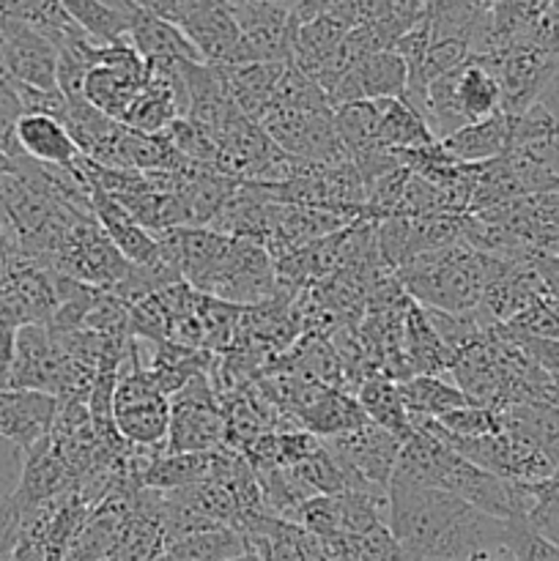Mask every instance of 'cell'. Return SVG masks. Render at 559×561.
<instances>
[{
  "mask_svg": "<svg viewBox=\"0 0 559 561\" xmlns=\"http://www.w3.org/2000/svg\"><path fill=\"white\" fill-rule=\"evenodd\" d=\"M387 526L411 559L469 561L502 548L504 520L442 488L389 480Z\"/></svg>",
  "mask_w": 559,
  "mask_h": 561,
  "instance_id": "1",
  "label": "cell"
},
{
  "mask_svg": "<svg viewBox=\"0 0 559 561\" xmlns=\"http://www.w3.org/2000/svg\"><path fill=\"white\" fill-rule=\"evenodd\" d=\"M395 277L422 307L449 316H475L486 294V255L466 239H458L409 257Z\"/></svg>",
  "mask_w": 559,
  "mask_h": 561,
  "instance_id": "2",
  "label": "cell"
},
{
  "mask_svg": "<svg viewBox=\"0 0 559 561\" xmlns=\"http://www.w3.org/2000/svg\"><path fill=\"white\" fill-rule=\"evenodd\" d=\"M115 431L132 447L168 449L170 433V398L157 387L151 376L140 367L132 337L126 359L118 367V381L113 392Z\"/></svg>",
  "mask_w": 559,
  "mask_h": 561,
  "instance_id": "3",
  "label": "cell"
},
{
  "mask_svg": "<svg viewBox=\"0 0 559 561\" xmlns=\"http://www.w3.org/2000/svg\"><path fill=\"white\" fill-rule=\"evenodd\" d=\"M197 290L236 307H258L280 296L274 257L252 239H230L217 266L197 283Z\"/></svg>",
  "mask_w": 559,
  "mask_h": 561,
  "instance_id": "4",
  "label": "cell"
},
{
  "mask_svg": "<svg viewBox=\"0 0 559 561\" xmlns=\"http://www.w3.org/2000/svg\"><path fill=\"white\" fill-rule=\"evenodd\" d=\"M208 373L170 394L168 453H214L225 447V416Z\"/></svg>",
  "mask_w": 559,
  "mask_h": 561,
  "instance_id": "5",
  "label": "cell"
},
{
  "mask_svg": "<svg viewBox=\"0 0 559 561\" xmlns=\"http://www.w3.org/2000/svg\"><path fill=\"white\" fill-rule=\"evenodd\" d=\"M47 266L93 288L113 290L126 277L132 263L115 250L96 217H85L66 233L64 244Z\"/></svg>",
  "mask_w": 559,
  "mask_h": 561,
  "instance_id": "6",
  "label": "cell"
},
{
  "mask_svg": "<svg viewBox=\"0 0 559 561\" xmlns=\"http://www.w3.org/2000/svg\"><path fill=\"white\" fill-rule=\"evenodd\" d=\"M471 58L480 60L497 77L504 115H521L529 110L559 71V60L529 42L510 44L488 55H471Z\"/></svg>",
  "mask_w": 559,
  "mask_h": 561,
  "instance_id": "7",
  "label": "cell"
},
{
  "mask_svg": "<svg viewBox=\"0 0 559 561\" xmlns=\"http://www.w3.org/2000/svg\"><path fill=\"white\" fill-rule=\"evenodd\" d=\"M148 66L129 42L104 44L99 64L88 71L82 96L107 118L124 124L132 102L146 88Z\"/></svg>",
  "mask_w": 559,
  "mask_h": 561,
  "instance_id": "8",
  "label": "cell"
},
{
  "mask_svg": "<svg viewBox=\"0 0 559 561\" xmlns=\"http://www.w3.org/2000/svg\"><path fill=\"white\" fill-rule=\"evenodd\" d=\"M179 25L181 31L186 33V38L195 44L203 64L208 66L258 64L250 44H247L244 31H241L239 20H236L233 9H230L228 3L184 16Z\"/></svg>",
  "mask_w": 559,
  "mask_h": 561,
  "instance_id": "9",
  "label": "cell"
},
{
  "mask_svg": "<svg viewBox=\"0 0 559 561\" xmlns=\"http://www.w3.org/2000/svg\"><path fill=\"white\" fill-rule=\"evenodd\" d=\"M0 27L5 36L11 82L38 88V91H58V49L55 44L20 16L9 14Z\"/></svg>",
  "mask_w": 559,
  "mask_h": 561,
  "instance_id": "10",
  "label": "cell"
},
{
  "mask_svg": "<svg viewBox=\"0 0 559 561\" xmlns=\"http://www.w3.org/2000/svg\"><path fill=\"white\" fill-rule=\"evenodd\" d=\"M323 444L343 463H349L356 474L365 477L367 482H373L378 488H389L395 463H398L400 444L403 442L395 433L384 431L376 422L367 420L356 431H349L334 438H323Z\"/></svg>",
  "mask_w": 559,
  "mask_h": 561,
  "instance_id": "11",
  "label": "cell"
},
{
  "mask_svg": "<svg viewBox=\"0 0 559 561\" xmlns=\"http://www.w3.org/2000/svg\"><path fill=\"white\" fill-rule=\"evenodd\" d=\"M58 420V398L36 389H0V438L22 455L53 433Z\"/></svg>",
  "mask_w": 559,
  "mask_h": 561,
  "instance_id": "12",
  "label": "cell"
},
{
  "mask_svg": "<svg viewBox=\"0 0 559 561\" xmlns=\"http://www.w3.org/2000/svg\"><path fill=\"white\" fill-rule=\"evenodd\" d=\"M409 71H406L403 58L395 49L373 53L362 58L349 75L340 77L327 93L329 104L340 107L349 102H362V99H403Z\"/></svg>",
  "mask_w": 559,
  "mask_h": 561,
  "instance_id": "13",
  "label": "cell"
},
{
  "mask_svg": "<svg viewBox=\"0 0 559 561\" xmlns=\"http://www.w3.org/2000/svg\"><path fill=\"white\" fill-rule=\"evenodd\" d=\"M137 491H113L102 502L93 504L88 518L77 529L64 561H107L113 557Z\"/></svg>",
  "mask_w": 559,
  "mask_h": 561,
  "instance_id": "14",
  "label": "cell"
},
{
  "mask_svg": "<svg viewBox=\"0 0 559 561\" xmlns=\"http://www.w3.org/2000/svg\"><path fill=\"white\" fill-rule=\"evenodd\" d=\"M230 9H233L241 31H244V38L255 60H263V64H288L296 31V20L288 9L269 3L230 5Z\"/></svg>",
  "mask_w": 559,
  "mask_h": 561,
  "instance_id": "15",
  "label": "cell"
},
{
  "mask_svg": "<svg viewBox=\"0 0 559 561\" xmlns=\"http://www.w3.org/2000/svg\"><path fill=\"white\" fill-rule=\"evenodd\" d=\"M91 208L96 222L113 241L115 250L132 263V266H151V263L162 261L159 257V241L151 230L142 228L135 217L124 208V203L115 201L99 186H91Z\"/></svg>",
  "mask_w": 559,
  "mask_h": 561,
  "instance_id": "16",
  "label": "cell"
},
{
  "mask_svg": "<svg viewBox=\"0 0 559 561\" xmlns=\"http://www.w3.org/2000/svg\"><path fill=\"white\" fill-rule=\"evenodd\" d=\"M16 142L22 157L49 168H75L80 159L64 121L47 113H22L16 118Z\"/></svg>",
  "mask_w": 559,
  "mask_h": 561,
  "instance_id": "17",
  "label": "cell"
},
{
  "mask_svg": "<svg viewBox=\"0 0 559 561\" xmlns=\"http://www.w3.org/2000/svg\"><path fill=\"white\" fill-rule=\"evenodd\" d=\"M296 425L318 438H334L365 425L367 416L354 394L338 387H321L316 398L296 411Z\"/></svg>",
  "mask_w": 559,
  "mask_h": 561,
  "instance_id": "18",
  "label": "cell"
},
{
  "mask_svg": "<svg viewBox=\"0 0 559 561\" xmlns=\"http://www.w3.org/2000/svg\"><path fill=\"white\" fill-rule=\"evenodd\" d=\"M126 42L137 49L142 60H203L179 22L162 20L148 11L132 9Z\"/></svg>",
  "mask_w": 559,
  "mask_h": 561,
  "instance_id": "19",
  "label": "cell"
},
{
  "mask_svg": "<svg viewBox=\"0 0 559 561\" xmlns=\"http://www.w3.org/2000/svg\"><path fill=\"white\" fill-rule=\"evenodd\" d=\"M285 66L288 64H244V66H219L225 77V88H228L230 99L236 107L247 115V118L261 124L263 115L272 110L274 91L283 77Z\"/></svg>",
  "mask_w": 559,
  "mask_h": 561,
  "instance_id": "20",
  "label": "cell"
},
{
  "mask_svg": "<svg viewBox=\"0 0 559 561\" xmlns=\"http://www.w3.org/2000/svg\"><path fill=\"white\" fill-rule=\"evenodd\" d=\"M453 88L466 124H477V121L502 113V91H499L497 77L471 55L464 66L453 71Z\"/></svg>",
  "mask_w": 559,
  "mask_h": 561,
  "instance_id": "21",
  "label": "cell"
},
{
  "mask_svg": "<svg viewBox=\"0 0 559 561\" xmlns=\"http://www.w3.org/2000/svg\"><path fill=\"white\" fill-rule=\"evenodd\" d=\"M442 146L449 157H455L464 164H477L502 157L510 146L507 115L497 113L486 121H477V124H466L455 135L444 137Z\"/></svg>",
  "mask_w": 559,
  "mask_h": 561,
  "instance_id": "22",
  "label": "cell"
},
{
  "mask_svg": "<svg viewBox=\"0 0 559 561\" xmlns=\"http://www.w3.org/2000/svg\"><path fill=\"white\" fill-rule=\"evenodd\" d=\"M400 398L411 420H442L449 411L469 405V398L460 392L455 381L447 376H411L398 383Z\"/></svg>",
  "mask_w": 559,
  "mask_h": 561,
  "instance_id": "23",
  "label": "cell"
},
{
  "mask_svg": "<svg viewBox=\"0 0 559 561\" xmlns=\"http://www.w3.org/2000/svg\"><path fill=\"white\" fill-rule=\"evenodd\" d=\"M60 5L96 44L124 42L129 33L132 5L126 0H60Z\"/></svg>",
  "mask_w": 559,
  "mask_h": 561,
  "instance_id": "24",
  "label": "cell"
},
{
  "mask_svg": "<svg viewBox=\"0 0 559 561\" xmlns=\"http://www.w3.org/2000/svg\"><path fill=\"white\" fill-rule=\"evenodd\" d=\"M356 400H360L362 411L370 422H376L384 431L395 433V436L403 442L411 433L409 411H406L403 398H400L398 381H392L384 373H376V376L365 378L356 389Z\"/></svg>",
  "mask_w": 559,
  "mask_h": 561,
  "instance_id": "25",
  "label": "cell"
},
{
  "mask_svg": "<svg viewBox=\"0 0 559 561\" xmlns=\"http://www.w3.org/2000/svg\"><path fill=\"white\" fill-rule=\"evenodd\" d=\"M431 142H438L431 124L403 99H387L381 124H378V146L389 151H409V148H422Z\"/></svg>",
  "mask_w": 559,
  "mask_h": 561,
  "instance_id": "26",
  "label": "cell"
},
{
  "mask_svg": "<svg viewBox=\"0 0 559 561\" xmlns=\"http://www.w3.org/2000/svg\"><path fill=\"white\" fill-rule=\"evenodd\" d=\"M384 107H387V99H362V102L340 104L332 110L334 129H338L340 142L349 151V159L365 148L376 146Z\"/></svg>",
  "mask_w": 559,
  "mask_h": 561,
  "instance_id": "27",
  "label": "cell"
},
{
  "mask_svg": "<svg viewBox=\"0 0 559 561\" xmlns=\"http://www.w3.org/2000/svg\"><path fill=\"white\" fill-rule=\"evenodd\" d=\"M241 553H250L244 531L233 529V526H217V529L175 542L162 557L168 561H225L241 557Z\"/></svg>",
  "mask_w": 559,
  "mask_h": 561,
  "instance_id": "28",
  "label": "cell"
},
{
  "mask_svg": "<svg viewBox=\"0 0 559 561\" xmlns=\"http://www.w3.org/2000/svg\"><path fill=\"white\" fill-rule=\"evenodd\" d=\"M502 548H507L518 561H559V548L543 537L529 518L504 520Z\"/></svg>",
  "mask_w": 559,
  "mask_h": 561,
  "instance_id": "29",
  "label": "cell"
},
{
  "mask_svg": "<svg viewBox=\"0 0 559 561\" xmlns=\"http://www.w3.org/2000/svg\"><path fill=\"white\" fill-rule=\"evenodd\" d=\"M510 332L529 334V337H551L559 340V299L554 294H540L532 301L526 310H521L518 316L510 323H504Z\"/></svg>",
  "mask_w": 559,
  "mask_h": 561,
  "instance_id": "30",
  "label": "cell"
},
{
  "mask_svg": "<svg viewBox=\"0 0 559 561\" xmlns=\"http://www.w3.org/2000/svg\"><path fill=\"white\" fill-rule=\"evenodd\" d=\"M438 422H442L444 431L453 433L455 438H480L502 433V416H499V409H488V405H460V409L444 414Z\"/></svg>",
  "mask_w": 559,
  "mask_h": 561,
  "instance_id": "31",
  "label": "cell"
},
{
  "mask_svg": "<svg viewBox=\"0 0 559 561\" xmlns=\"http://www.w3.org/2000/svg\"><path fill=\"white\" fill-rule=\"evenodd\" d=\"M510 337H513V343L524 351V356L532 362V365L540 367V370L548 373V376H559V340L529 337V334H518V332H510Z\"/></svg>",
  "mask_w": 559,
  "mask_h": 561,
  "instance_id": "32",
  "label": "cell"
},
{
  "mask_svg": "<svg viewBox=\"0 0 559 561\" xmlns=\"http://www.w3.org/2000/svg\"><path fill=\"white\" fill-rule=\"evenodd\" d=\"M22 518H25V510L16 502V496H11L0 507V561H9L11 553L16 551V546H20Z\"/></svg>",
  "mask_w": 559,
  "mask_h": 561,
  "instance_id": "33",
  "label": "cell"
},
{
  "mask_svg": "<svg viewBox=\"0 0 559 561\" xmlns=\"http://www.w3.org/2000/svg\"><path fill=\"white\" fill-rule=\"evenodd\" d=\"M22 463H25V455L14 444L0 438V507L14 496L16 485H20Z\"/></svg>",
  "mask_w": 559,
  "mask_h": 561,
  "instance_id": "34",
  "label": "cell"
},
{
  "mask_svg": "<svg viewBox=\"0 0 559 561\" xmlns=\"http://www.w3.org/2000/svg\"><path fill=\"white\" fill-rule=\"evenodd\" d=\"M526 42L535 44L537 49H543V53L559 60V14L546 11V14L535 22V27L529 31V38H526Z\"/></svg>",
  "mask_w": 559,
  "mask_h": 561,
  "instance_id": "35",
  "label": "cell"
},
{
  "mask_svg": "<svg viewBox=\"0 0 559 561\" xmlns=\"http://www.w3.org/2000/svg\"><path fill=\"white\" fill-rule=\"evenodd\" d=\"M20 115V110L0 104V151L11 159H22L20 142H16V118Z\"/></svg>",
  "mask_w": 559,
  "mask_h": 561,
  "instance_id": "36",
  "label": "cell"
},
{
  "mask_svg": "<svg viewBox=\"0 0 559 561\" xmlns=\"http://www.w3.org/2000/svg\"><path fill=\"white\" fill-rule=\"evenodd\" d=\"M532 266L540 274L543 285L548 288V294H554L559 299V255H548V252H535L532 255Z\"/></svg>",
  "mask_w": 559,
  "mask_h": 561,
  "instance_id": "37",
  "label": "cell"
},
{
  "mask_svg": "<svg viewBox=\"0 0 559 561\" xmlns=\"http://www.w3.org/2000/svg\"><path fill=\"white\" fill-rule=\"evenodd\" d=\"M126 3L137 11H148V14L153 16H162V20L181 22L179 0H126Z\"/></svg>",
  "mask_w": 559,
  "mask_h": 561,
  "instance_id": "38",
  "label": "cell"
},
{
  "mask_svg": "<svg viewBox=\"0 0 559 561\" xmlns=\"http://www.w3.org/2000/svg\"><path fill=\"white\" fill-rule=\"evenodd\" d=\"M53 0H5L11 16H20V20H31L36 16L44 5H49Z\"/></svg>",
  "mask_w": 559,
  "mask_h": 561,
  "instance_id": "39",
  "label": "cell"
},
{
  "mask_svg": "<svg viewBox=\"0 0 559 561\" xmlns=\"http://www.w3.org/2000/svg\"><path fill=\"white\" fill-rule=\"evenodd\" d=\"M537 102H540L543 107H546L548 113H551L554 118H557V124H559V71L551 77V82H548L546 91L540 93V99H537Z\"/></svg>",
  "mask_w": 559,
  "mask_h": 561,
  "instance_id": "40",
  "label": "cell"
},
{
  "mask_svg": "<svg viewBox=\"0 0 559 561\" xmlns=\"http://www.w3.org/2000/svg\"><path fill=\"white\" fill-rule=\"evenodd\" d=\"M9 561H49L47 553L42 551V546H36L33 540H20L16 551L11 553Z\"/></svg>",
  "mask_w": 559,
  "mask_h": 561,
  "instance_id": "41",
  "label": "cell"
},
{
  "mask_svg": "<svg viewBox=\"0 0 559 561\" xmlns=\"http://www.w3.org/2000/svg\"><path fill=\"white\" fill-rule=\"evenodd\" d=\"M228 0H179V11H181V20L190 14H197V11H206L214 9V5H223Z\"/></svg>",
  "mask_w": 559,
  "mask_h": 561,
  "instance_id": "42",
  "label": "cell"
},
{
  "mask_svg": "<svg viewBox=\"0 0 559 561\" xmlns=\"http://www.w3.org/2000/svg\"><path fill=\"white\" fill-rule=\"evenodd\" d=\"M0 80H9V55H5V36H3V27H0Z\"/></svg>",
  "mask_w": 559,
  "mask_h": 561,
  "instance_id": "43",
  "label": "cell"
},
{
  "mask_svg": "<svg viewBox=\"0 0 559 561\" xmlns=\"http://www.w3.org/2000/svg\"><path fill=\"white\" fill-rule=\"evenodd\" d=\"M543 252H548V255H559V228L551 230V236H548L546 244H543Z\"/></svg>",
  "mask_w": 559,
  "mask_h": 561,
  "instance_id": "44",
  "label": "cell"
},
{
  "mask_svg": "<svg viewBox=\"0 0 559 561\" xmlns=\"http://www.w3.org/2000/svg\"><path fill=\"white\" fill-rule=\"evenodd\" d=\"M469 561H499V548H497V551H491V553H480V557H475Z\"/></svg>",
  "mask_w": 559,
  "mask_h": 561,
  "instance_id": "45",
  "label": "cell"
},
{
  "mask_svg": "<svg viewBox=\"0 0 559 561\" xmlns=\"http://www.w3.org/2000/svg\"><path fill=\"white\" fill-rule=\"evenodd\" d=\"M225 561H263L258 553H241V557H233V559H225Z\"/></svg>",
  "mask_w": 559,
  "mask_h": 561,
  "instance_id": "46",
  "label": "cell"
},
{
  "mask_svg": "<svg viewBox=\"0 0 559 561\" xmlns=\"http://www.w3.org/2000/svg\"><path fill=\"white\" fill-rule=\"evenodd\" d=\"M499 561H518V559H515L507 548H499Z\"/></svg>",
  "mask_w": 559,
  "mask_h": 561,
  "instance_id": "47",
  "label": "cell"
},
{
  "mask_svg": "<svg viewBox=\"0 0 559 561\" xmlns=\"http://www.w3.org/2000/svg\"><path fill=\"white\" fill-rule=\"evenodd\" d=\"M5 16H9V5H5V0H0V25H3Z\"/></svg>",
  "mask_w": 559,
  "mask_h": 561,
  "instance_id": "48",
  "label": "cell"
}]
</instances>
